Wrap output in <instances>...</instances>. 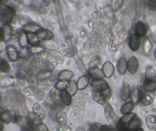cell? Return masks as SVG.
<instances>
[{"instance_id": "1", "label": "cell", "mask_w": 156, "mask_h": 131, "mask_svg": "<svg viewBox=\"0 0 156 131\" xmlns=\"http://www.w3.org/2000/svg\"><path fill=\"white\" fill-rule=\"evenodd\" d=\"M17 19L16 11L14 7L5 4H1L0 21L2 25L14 24Z\"/></svg>"}, {"instance_id": "2", "label": "cell", "mask_w": 156, "mask_h": 131, "mask_svg": "<svg viewBox=\"0 0 156 131\" xmlns=\"http://www.w3.org/2000/svg\"><path fill=\"white\" fill-rule=\"evenodd\" d=\"M14 33V29L11 25H2L1 27V39L3 42L11 41Z\"/></svg>"}, {"instance_id": "3", "label": "cell", "mask_w": 156, "mask_h": 131, "mask_svg": "<svg viewBox=\"0 0 156 131\" xmlns=\"http://www.w3.org/2000/svg\"><path fill=\"white\" fill-rule=\"evenodd\" d=\"M34 33L39 39L44 41L51 40L55 36L54 34L51 31L41 27L37 29Z\"/></svg>"}, {"instance_id": "4", "label": "cell", "mask_w": 156, "mask_h": 131, "mask_svg": "<svg viewBox=\"0 0 156 131\" xmlns=\"http://www.w3.org/2000/svg\"><path fill=\"white\" fill-rule=\"evenodd\" d=\"M90 85L95 90L100 92H104L109 88L107 82L102 79H94L91 81Z\"/></svg>"}, {"instance_id": "5", "label": "cell", "mask_w": 156, "mask_h": 131, "mask_svg": "<svg viewBox=\"0 0 156 131\" xmlns=\"http://www.w3.org/2000/svg\"><path fill=\"white\" fill-rule=\"evenodd\" d=\"M128 45L133 52H136L140 47V38L136 34H132L129 39Z\"/></svg>"}, {"instance_id": "6", "label": "cell", "mask_w": 156, "mask_h": 131, "mask_svg": "<svg viewBox=\"0 0 156 131\" xmlns=\"http://www.w3.org/2000/svg\"><path fill=\"white\" fill-rule=\"evenodd\" d=\"M14 123L22 128H30L31 126L28 117L23 116H15L13 118Z\"/></svg>"}, {"instance_id": "7", "label": "cell", "mask_w": 156, "mask_h": 131, "mask_svg": "<svg viewBox=\"0 0 156 131\" xmlns=\"http://www.w3.org/2000/svg\"><path fill=\"white\" fill-rule=\"evenodd\" d=\"M135 32L140 38L145 37L147 32L146 25L141 21H139L135 25Z\"/></svg>"}, {"instance_id": "8", "label": "cell", "mask_w": 156, "mask_h": 131, "mask_svg": "<svg viewBox=\"0 0 156 131\" xmlns=\"http://www.w3.org/2000/svg\"><path fill=\"white\" fill-rule=\"evenodd\" d=\"M105 115L107 121L109 123H112L115 121V114L114 108L111 105L108 103L105 108Z\"/></svg>"}, {"instance_id": "9", "label": "cell", "mask_w": 156, "mask_h": 131, "mask_svg": "<svg viewBox=\"0 0 156 131\" xmlns=\"http://www.w3.org/2000/svg\"><path fill=\"white\" fill-rule=\"evenodd\" d=\"M23 55L21 53L18 52H7L4 55V58L6 61L12 62H18L21 59H23Z\"/></svg>"}, {"instance_id": "10", "label": "cell", "mask_w": 156, "mask_h": 131, "mask_svg": "<svg viewBox=\"0 0 156 131\" xmlns=\"http://www.w3.org/2000/svg\"><path fill=\"white\" fill-rule=\"evenodd\" d=\"M33 112L41 121H43L46 117V113L42 106L39 103H35L33 106Z\"/></svg>"}, {"instance_id": "11", "label": "cell", "mask_w": 156, "mask_h": 131, "mask_svg": "<svg viewBox=\"0 0 156 131\" xmlns=\"http://www.w3.org/2000/svg\"><path fill=\"white\" fill-rule=\"evenodd\" d=\"M87 73L88 75L94 79H102L105 76L102 70L97 67H90Z\"/></svg>"}, {"instance_id": "12", "label": "cell", "mask_w": 156, "mask_h": 131, "mask_svg": "<svg viewBox=\"0 0 156 131\" xmlns=\"http://www.w3.org/2000/svg\"><path fill=\"white\" fill-rule=\"evenodd\" d=\"M139 68L138 60L135 56L130 57L128 62V70L131 74L136 72Z\"/></svg>"}, {"instance_id": "13", "label": "cell", "mask_w": 156, "mask_h": 131, "mask_svg": "<svg viewBox=\"0 0 156 131\" xmlns=\"http://www.w3.org/2000/svg\"><path fill=\"white\" fill-rule=\"evenodd\" d=\"M92 96L94 100L99 104L104 105L106 103L107 97L103 92L97 90H93Z\"/></svg>"}, {"instance_id": "14", "label": "cell", "mask_w": 156, "mask_h": 131, "mask_svg": "<svg viewBox=\"0 0 156 131\" xmlns=\"http://www.w3.org/2000/svg\"><path fill=\"white\" fill-rule=\"evenodd\" d=\"M102 71L106 77L110 78L113 75L115 72L114 65L109 61L105 62L103 65Z\"/></svg>"}, {"instance_id": "15", "label": "cell", "mask_w": 156, "mask_h": 131, "mask_svg": "<svg viewBox=\"0 0 156 131\" xmlns=\"http://www.w3.org/2000/svg\"><path fill=\"white\" fill-rule=\"evenodd\" d=\"M41 90L38 86L30 85L24 87L23 89V92L27 96H35Z\"/></svg>"}, {"instance_id": "16", "label": "cell", "mask_w": 156, "mask_h": 131, "mask_svg": "<svg viewBox=\"0 0 156 131\" xmlns=\"http://www.w3.org/2000/svg\"><path fill=\"white\" fill-rule=\"evenodd\" d=\"M25 32L29 44L31 46H39L40 44V40L36 34L29 31H25Z\"/></svg>"}, {"instance_id": "17", "label": "cell", "mask_w": 156, "mask_h": 131, "mask_svg": "<svg viewBox=\"0 0 156 131\" xmlns=\"http://www.w3.org/2000/svg\"><path fill=\"white\" fill-rule=\"evenodd\" d=\"M130 94V85L126 80H124L121 91V98L123 101H126Z\"/></svg>"}, {"instance_id": "18", "label": "cell", "mask_w": 156, "mask_h": 131, "mask_svg": "<svg viewBox=\"0 0 156 131\" xmlns=\"http://www.w3.org/2000/svg\"><path fill=\"white\" fill-rule=\"evenodd\" d=\"M128 68V63L126 58L121 57L118 61L117 63V70L119 74H125Z\"/></svg>"}, {"instance_id": "19", "label": "cell", "mask_w": 156, "mask_h": 131, "mask_svg": "<svg viewBox=\"0 0 156 131\" xmlns=\"http://www.w3.org/2000/svg\"><path fill=\"white\" fill-rule=\"evenodd\" d=\"M41 62L42 66L44 70L47 71L53 72L57 66V63L53 59H49V58L45 60H43Z\"/></svg>"}, {"instance_id": "20", "label": "cell", "mask_w": 156, "mask_h": 131, "mask_svg": "<svg viewBox=\"0 0 156 131\" xmlns=\"http://www.w3.org/2000/svg\"><path fill=\"white\" fill-rule=\"evenodd\" d=\"M74 76V73L68 70L61 71L58 74V80L65 82H68L71 80Z\"/></svg>"}, {"instance_id": "21", "label": "cell", "mask_w": 156, "mask_h": 131, "mask_svg": "<svg viewBox=\"0 0 156 131\" xmlns=\"http://www.w3.org/2000/svg\"><path fill=\"white\" fill-rule=\"evenodd\" d=\"M49 96L55 104L60 103L61 102V91L52 87L49 92Z\"/></svg>"}, {"instance_id": "22", "label": "cell", "mask_w": 156, "mask_h": 131, "mask_svg": "<svg viewBox=\"0 0 156 131\" xmlns=\"http://www.w3.org/2000/svg\"><path fill=\"white\" fill-rule=\"evenodd\" d=\"M154 100V93L152 92H146L142 96L141 102L143 105L148 106L153 103Z\"/></svg>"}, {"instance_id": "23", "label": "cell", "mask_w": 156, "mask_h": 131, "mask_svg": "<svg viewBox=\"0 0 156 131\" xmlns=\"http://www.w3.org/2000/svg\"><path fill=\"white\" fill-rule=\"evenodd\" d=\"M140 121L138 116L135 114L128 125L127 128L130 131H134L138 129L140 126Z\"/></svg>"}, {"instance_id": "24", "label": "cell", "mask_w": 156, "mask_h": 131, "mask_svg": "<svg viewBox=\"0 0 156 131\" xmlns=\"http://www.w3.org/2000/svg\"><path fill=\"white\" fill-rule=\"evenodd\" d=\"M89 77L87 76L83 75L80 76L77 81V85L78 89L79 90H83L86 88L89 85Z\"/></svg>"}, {"instance_id": "25", "label": "cell", "mask_w": 156, "mask_h": 131, "mask_svg": "<svg viewBox=\"0 0 156 131\" xmlns=\"http://www.w3.org/2000/svg\"><path fill=\"white\" fill-rule=\"evenodd\" d=\"M72 96L66 90L61 91V99L62 103L66 106H69L72 103Z\"/></svg>"}, {"instance_id": "26", "label": "cell", "mask_w": 156, "mask_h": 131, "mask_svg": "<svg viewBox=\"0 0 156 131\" xmlns=\"http://www.w3.org/2000/svg\"><path fill=\"white\" fill-rule=\"evenodd\" d=\"M18 42H19L20 46L22 49H27L29 43H28V39H27L26 32L23 29L20 32Z\"/></svg>"}, {"instance_id": "27", "label": "cell", "mask_w": 156, "mask_h": 131, "mask_svg": "<svg viewBox=\"0 0 156 131\" xmlns=\"http://www.w3.org/2000/svg\"><path fill=\"white\" fill-rule=\"evenodd\" d=\"M77 89H78V87H77V83L75 81L72 80L67 82L66 90L72 96L75 95L76 94Z\"/></svg>"}, {"instance_id": "28", "label": "cell", "mask_w": 156, "mask_h": 131, "mask_svg": "<svg viewBox=\"0 0 156 131\" xmlns=\"http://www.w3.org/2000/svg\"><path fill=\"white\" fill-rule=\"evenodd\" d=\"M49 53L52 59H54L57 63L62 64L64 62V58L62 54L59 51L55 50H50Z\"/></svg>"}, {"instance_id": "29", "label": "cell", "mask_w": 156, "mask_h": 131, "mask_svg": "<svg viewBox=\"0 0 156 131\" xmlns=\"http://www.w3.org/2000/svg\"><path fill=\"white\" fill-rule=\"evenodd\" d=\"M0 120L3 123L9 124L12 120L11 114L8 110L2 111L0 113Z\"/></svg>"}, {"instance_id": "30", "label": "cell", "mask_w": 156, "mask_h": 131, "mask_svg": "<svg viewBox=\"0 0 156 131\" xmlns=\"http://www.w3.org/2000/svg\"><path fill=\"white\" fill-rule=\"evenodd\" d=\"M143 95V92L141 88L140 87H136L133 91L132 94V102L134 103H138L141 101Z\"/></svg>"}, {"instance_id": "31", "label": "cell", "mask_w": 156, "mask_h": 131, "mask_svg": "<svg viewBox=\"0 0 156 131\" xmlns=\"http://www.w3.org/2000/svg\"><path fill=\"white\" fill-rule=\"evenodd\" d=\"M53 74L52 71L47 70H42L40 71L36 76V77L39 81H45L51 78Z\"/></svg>"}, {"instance_id": "32", "label": "cell", "mask_w": 156, "mask_h": 131, "mask_svg": "<svg viewBox=\"0 0 156 131\" xmlns=\"http://www.w3.org/2000/svg\"><path fill=\"white\" fill-rule=\"evenodd\" d=\"M134 107V103L132 101L126 102L121 106L120 112L123 115H126L130 113Z\"/></svg>"}, {"instance_id": "33", "label": "cell", "mask_w": 156, "mask_h": 131, "mask_svg": "<svg viewBox=\"0 0 156 131\" xmlns=\"http://www.w3.org/2000/svg\"><path fill=\"white\" fill-rule=\"evenodd\" d=\"M146 125L149 129L154 130L156 127V116L152 114H149L146 119Z\"/></svg>"}, {"instance_id": "34", "label": "cell", "mask_w": 156, "mask_h": 131, "mask_svg": "<svg viewBox=\"0 0 156 131\" xmlns=\"http://www.w3.org/2000/svg\"><path fill=\"white\" fill-rule=\"evenodd\" d=\"M146 79L151 81L155 80L156 78V72L153 66H149L146 68L145 72Z\"/></svg>"}, {"instance_id": "35", "label": "cell", "mask_w": 156, "mask_h": 131, "mask_svg": "<svg viewBox=\"0 0 156 131\" xmlns=\"http://www.w3.org/2000/svg\"><path fill=\"white\" fill-rule=\"evenodd\" d=\"M55 118L58 123L61 125H64L67 124V115L66 113L63 111L57 112L55 115Z\"/></svg>"}, {"instance_id": "36", "label": "cell", "mask_w": 156, "mask_h": 131, "mask_svg": "<svg viewBox=\"0 0 156 131\" xmlns=\"http://www.w3.org/2000/svg\"><path fill=\"white\" fill-rule=\"evenodd\" d=\"M77 50L75 47L69 46L64 48L62 51V54L66 57H73L76 55Z\"/></svg>"}, {"instance_id": "37", "label": "cell", "mask_w": 156, "mask_h": 131, "mask_svg": "<svg viewBox=\"0 0 156 131\" xmlns=\"http://www.w3.org/2000/svg\"><path fill=\"white\" fill-rule=\"evenodd\" d=\"M17 20L19 24L24 27L33 23L29 16L23 15H17Z\"/></svg>"}, {"instance_id": "38", "label": "cell", "mask_w": 156, "mask_h": 131, "mask_svg": "<svg viewBox=\"0 0 156 131\" xmlns=\"http://www.w3.org/2000/svg\"><path fill=\"white\" fill-rule=\"evenodd\" d=\"M156 86V81H151L146 79L144 83V89L146 92H152L154 91Z\"/></svg>"}, {"instance_id": "39", "label": "cell", "mask_w": 156, "mask_h": 131, "mask_svg": "<svg viewBox=\"0 0 156 131\" xmlns=\"http://www.w3.org/2000/svg\"><path fill=\"white\" fill-rule=\"evenodd\" d=\"M28 118L31 126H37L42 122L38 117H36L33 112H29L28 115Z\"/></svg>"}, {"instance_id": "40", "label": "cell", "mask_w": 156, "mask_h": 131, "mask_svg": "<svg viewBox=\"0 0 156 131\" xmlns=\"http://www.w3.org/2000/svg\"><path fill=\"white\" fill-rule=\"evenodd\" d=\"M53 87L60 91H64L66 89V84L65 82L61 80H54L51 82Z\"/></svg>"}, {"instance_id": "41", "label": "cell", "mask_w": 156, "mask_h": 131, "mask_svg": "<svg viewBox=\"0 0 156 131\" xmlns=\"http://www.w3.org/2000/svg\"><path fill=\"white\" fill-rule=\"evenodd\" d=\"M0 70L2 72L7 73L11 70V66L9 63L6 60L1 58L0 61Z\"/></svg>"}, {"instance_id": "42", "label": "cell", "mask_w": 156, "mask_h": 131, "mask_svg": "<svg viewBox=\"0 0 156 131\" xmlns=\"http://www.w3.org/2000/svg\"><path fill=\"white\" fill-rule=\"evenodd\" d=\"M27 51L34 54H40L45 51V48L43 46H29L27 47Z\"/></svg>"}, {"instance_id": "43", "label": "cell", "mask_w": 156, "mask_h": 131, "mask_svg": "<svg viewBox=\"0 0 156 131\" xmlns=\"http://www.w3.org/2000/svg\"><path fill=\"white\" fill-rule=\"evenodd\" d=\"M136 114L133 113H130L128 114L125 115L124 116H122L119 122V123L121 124L122 125H126V124L129 123L130 120L133 118L134 115Z\"/></svg>"}, {"instance_id": "44", "label": "cell", "mask_w": 156, "mask_h": 131, "mask_svg": "<svg viewBox=\"0 0 156 131\" xmlns=\"http://www.w3.org/2000/svg\"><path fill=\"white\" fill-rule=\"evenodd\" d=\"M119 44L115 40H113L109 43L108 49L111 52L115 53L119 49Z\"/></svg>"}, {"instance_id": "45", "label": "cell", "mask_w": 156, "mask_h": 131, "mask_svg": "<svg viewBox=\"0 0 156 131\" xmlns=\"http://www.w3.org/2000/svg\"><path fill=\"white\" fill-rule=\"evenodd\" d=\"M44 46L47 47L48 49H51V50H55V49L58 48V45L56 42L52 40H50V41H45L44 42Z\"/></svg>"}, {"instance_id": "46", "label": "cell", "mask_w": 156, "mask_h": 131, "mask_svg": "<svg viewBox=\"0 0 156 131\" xmlns=\"http://www.w3.org/2000/svg\"><path fill=\"white\" fill-rule=\"evenodd\" d=\"M38 86L41 90L44 92H47L51 90V85L45 81H40L38 84Z\"/></svg>"}, {"instance_id": "47", "label": "cell", "mask_w": 156, "mask_h": 131, "mask_svg": "<svg viewBox=\"0 0 156 131\" xmlns=\"http://www.w3.org/2000/svg\"><path fill=\"white\" fill-rule=\"evenodd\" d=\"M152 49V44L148 39H147L144 42V51L146 55L148 54Z\"/></svg>"}, {"instance_id": "48", "label": "cell", "mask_w": 156, "mask_h": 131, "mask_svg": "<svg viewBox=\"0 0 156 131\" xmlns=\"http://www.w3.org/2000/svg\"><path fill=\"white\" fill-rule=\"evenodd\" d=\"M14 67L16 70L23 71L26 69V63L23 62H16L14 64Z\"/></svg>"}, {"instance_id": "49", "label": "cell", "mask_w": 156, "mask_h": 131, "mask_svg": "<svg viewBox=\"0 0 156 131\" xmlns=\"http://www.w3.org/2000/svg\"><path fill=\"white\" fill-rule=\"evenodd\" d=\"M102 126V125L100 123H94L91 126L89 131H101Z\"/></svg>"}, {"instance_id": "50", "label": "cell", "mask_w": 156, "mask_h": 131, "mask_svg": "<svg viewBox=\"0 0 156 131\" xmlns=\"http://www.w3.org/2000/svg\"><path fill=\"white\" fill-rule=\"evenodd\" d=\"M56 131H73V129L69 126L64 125L58 126L56 127Z\"/></svg>"}, {"instance_id": "51", "label": "cell", "mask_w": 156, "mask_h": 131, "mask_svg": "<svg viewBox=\"0 0 156 131\" xmlns=\"http://www.w3.org/2000/svg\"><path fill=\"white\" fill-rule=\"evenodd\" d=\"M45 96V92L42 90H41V91L34 96L35 99L38 102H42L44 99Z\"/></svg>"}, {"instance_id": "52", "label": "cell", "mask_w": 156, "mask_h": 131, "mask_svg": "<svg viewBox=\"0 0 156 131\" xmlns=\"http://www.w3.org/2000/svg\"><path fill=\"white\" fill-rule=\"evenodd\" d=\"M39 131H49V128L44 123L42 122L40 125L37 126Z\"/></svg>"}, {"instance_id": "53", "label": "cell", "mask_w": 156, "mask_h": 131, "mask_svg": "<svg viewBox=\"0 0 156 131\" xmlns=\"http://www.w3.org/2000/svg\"><path fill=\"white\" fill-rule=\"evenodd\" d=\"M101 131H116L111 126L107 125H102Z\"/></svg>"}, {"instance_id": "54", "label": "cell", "mask_w": 156, "mask_h": 131, "mask_svg": "<svg viewBox=\"0 0 156 131\" xmlns=\"http://www.w3.org/2000/svg\"><path fill=\"white\" fill-rule=\"evenodd\" d=\"M6 50L7 52H17V51H18L16 47L13 45L11 44L8 45L6 46Z\"/></svg>"}, {"instance_id": "55", "label": "cell", "mask_w": 156, "mask_h": 131, "mask_svg": "<svg viewBox=\"0 0 156 131\" xmlns=\"http://www.w3.org/2000/svg\"><path fill=\"white\" fill-rule=\"evenodd\" d=\"M39 55H40V57L43 59V60L48 59L49 58V55H50L49 52H46V51L43 52L42 53Z\"/></svg>"}, {"instance_id": "56", "label": "cell", "mask_w": 156, "mask_h": 131, "mask_svg": "<svg viewBox=\"0 0 156 131\" xmlns=\"http://www.w3.org/2000/svg\"><path fill=\"white\" fill-rule=\"evenodd\" d=\"M104 93V94L105 96L107 98H109L111 96V94H112V92H111V89L110 88H108V89H107L105 91L102 92Z\"/></svg>"}, {"instance_id": "57", "label": "cell", "mask_w": 156, "mask_h": 131, "mask_svg": "<svg viewBox=\"0 0 156 131\" xmlns=\"http://www.w3.org/2000/svg\"><path fill=\"white\" fill-rule=\"evenodd\" d=\"M75 131H86V130L83 127H78L76 129Z\"/></svg>"}, {"instance_id": "58", "label": "cell", "mask_w": 156, "mask_h": 131, "mask_svg": "<svg viewBox=\"0 0 156 131\" xmlns=\"http://www.w3.org/2000/svg\"><path fill=\"white\" fill-rule=\"evenodd\" d=\"M3 123H1V131H4V125L3 124Z\"/></svg>"}, {"instance_id": "59", "label": "cell", "mask_w": 156, "mask_h": 131, "mask_svg": "<svg viewBox=\"0 0 156 131\" xmlns=\"http://www.w3.org/2000/svg\"><path fill=\"white\" fill-rule=\"evenodd\" d=\"M21 131H32L31 130L30 128H22Z\"/></svg>"}, {"instance_id": "60", "label": "cell", "mask_w": 156, "mask_h": 131, "mask_svg": "<svg viewBox=\"0 0 156 131\" xmlns=\"http://www.w3.org/2000/svg\"><path fill=\"white\" fill-rule=\"evenodd\" d=\"M134 131H144V130L142 129V128H139L138 129H137V130H135Z\"/></svg>"}, {"instance_id": "61", "label": "cell", "mask_w": 156, "mask_h": 131, "mask_svg": "<svg viewBox=\"0 0 156 131\" xmlns=\"http://www.w3.org/2000/svg\"><path fill=\"white\" fill-rule=\"evenodd\" d=\"M154 57H155V59L156 60V47L155 49V50H154Z\"/></svg>"}, {"instance_id": "62", "label": "cell", "mask_w": 156, "mask_h": 131, "mask_svg": "<svg viewBox=\"0 0 156 131\" xmlns=\"http://www.w3.org/2000/svg\"><path fill=\"white\" fill-rule=\"evenodd\" d=\"M153 93L156 96V86L155 87V89H154V91H153Z\"/></svg>"}, {"instance_id": "63", "label": "cell", "mask_w": 156, "mask_h": 131, "mask_svg": "<svg viewBox=\"0 0 156 131\" xmlns=\"http://www.w3.org/2000/svg\"><path fill=\"white\" fill-rule=\"evenodd\" d=\"M155 131H156V129H155Z\"/></svg>"}]
</instances>
